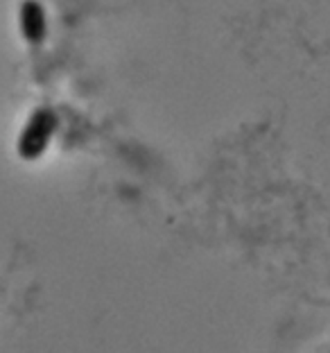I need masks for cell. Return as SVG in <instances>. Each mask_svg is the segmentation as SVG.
I'll use <instances>...</instances> for the list:
<instances>
[{
	"mask_svg": "<svg viewBox=\"0 0 330 353\" xmlns=\"http://www.w3.org/2000/svg\"><path fill=\"white\" fill-rule=\"evenodd\" d=\"M19 23H21L23 37H25L30 43H41L48 34L45 12H43L41 3H37V0H25V3L21 5Z\"/></svg>",
	"mask_w": 330,
	"mask_h": 353,
	"instance_id": "obj_1",
	"label": "cell"
},
{
	"mask_svg": "<svg viewBox=\"0 0 330 353\" xmlns=\"http://www.w3.org/2000/svg\"><path fill=\"white\" fill-rule=\"evenodd\" d=\"M52 127H54L52 111H48V109L34 111L30 118V125L25 127V134H23V145H28L30 141H37L34 154H41V150L45 145L48 136H50V132H52Z\"/></svg>",
	"mask_w": 330,
	"mask_h": 353,
	"instance_id": "obj_2",
	"label": "cell"
}]
</instances>
